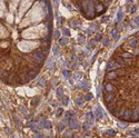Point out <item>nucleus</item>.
<instances>
[{
	"mask_svg": "<svg viewBox=\"0 0 139 138\" xmlns=\"http://www.w3.org/2000/svg\"><path fill=\"white\" fill-rule=\"evenodd\" d=\"M99 1H102V0H99Z\"/></svg>",
	"mask_w": 139,
	"mask_h": 138,
	"instance_id": "9d476101",
	"label": "nucleus"
},
{
	"mask_svg": "<svg viewBox=\"0 0 139 138\" xmlns=\"http://www.w3.org/2000/svg\"><path fill=\"white\" fill-rule=\"evenodd\" d=\"M32 59H34L35 61H37L38 63H42L45 61V59H46V54L42 51L41 48H38V49H36V50L34 51Z\"/></svg>",
	"mask_w": 139,
	"mask_h": 138,
	"instance_id": "f257e3e1",
	"label": "nucleus"
},
{
	"mask_svg": "<svg viewBox=\"0 0 139 138\" xmlns=\"http://www.w3.org/2000/svg\"><path fill=\"white\" fill-rule=\"evenodd\" d=\"M0 63H1V59H0Z\"/></svg>",
	"mask_w": 139,
	"mask_h": 138,
	"instance_id": "1a4fd4ad",
	"label": "nucleus"
},
{
	"mask_svg": "<svg viewBox=\"0 0 139 138\" xmlns=\"http://www.w3.org/2000/svg\"><path fill=\"white\" fill-rule=\"evenodd\" d=\"M118 77V72H116V71H112V72H110L107 75V79H115V78H117Z\"/></svg>",
	"mask_w": 139,
	"mask_h": 138,
	"instance_id": "423d86ee",
	"label": "nucleus"
},
{
	"mask_svg": "<svg viewBox=\"0 0 139 138\" xmlns=\"http://www.w3.org/2000/svg\"><path fill=\"white\" fill-rule=\"evenodd\" d=\"M121 57H122V58H125V59H130V58H132V56H131L130 54H128V52H124V54L121 55Z\"/></svg>",
	"mask_w": 139,
	"mask_h": 138,
	"instance_id": "0eeeda50",
	"label": "nucleus"
},
{
	"mask_svg": "<svg viewBox=\"0 0 139 138\" xmlns=\"http://www.w3.org/2000/svg\"><path fill=\"white\" fill-rule=\"evenodd\" d=\"M114 92H111V91H107L105 92V95H104V98H105V101L106 103H109V101H111L112 99H114Z\"/></svg>",
	"mask_w": 139,
	"mask_h": 138,
	"instance_id": "f03ea898",
	"label": "nucleus"
},
{
	"mask_svg": "<svg viewBox=\"0 0 139 138\" xmlns=\"http://www.w3.org/2000/svg\"><path fill=\"white\" fill-rule=\"evenodd\" d=\"M106 89H107V91H111V90L114 89V87H112V85L106 84Z\"/></svg>",
	"mask_w": 139,
	"mask_h": 138,
	"instance_id": "6e6552de",
	"label": "nucleus"
},
{
	"mask_svg": "<svg viewBox=\"0 0 139 138\" xmlns=\"http://www.w3.org/2000/svg\"><path fill=\"white\" fill-rule=\"evenodd\" d=\"M119 66H120V65H119L116 60H111V61L108 63V67H107V68H108V69H115V68L119 67Z\"/></svg>",
	"mask_w": 139,
	"mask_h": 138,
	"instance_id": "7ed1b4c3",
	"label": "nucleus"
},
{
	"mask_svg": "<svg viewBox=\"0 0 139 138\" xmlns=\"http://www.w3.org/2000/svg\"><path fill=\"white\" fill-rule=\"evenodd\" d=\"M124 111H125V115H122L121 116L122 119H125V120L130 119L131 118V110H124Z\"/></svg>",
	"mask_w": 139,
	"mask_h": 138,
	"instance_id": "20e7f679",
	"label": "nucleus"
},
{
	"mask_svg": "<svg viewBox=\"0 0 139 138\" xmlns=\"http://www.w3.org/2000/svg\"><path fill=\"white\" fill-rule=\"evenodd\" d=\"M116 108H117V104L116 103H111L110 101V104H108V109H109L111 113H114L115 110H116Z\"/></svg>",
	"mask_w": 139,
	"mask_h": 138,
	"instance_id": "39448f33",
	"label": "nucleus"
}]
</instances>
